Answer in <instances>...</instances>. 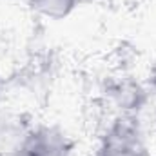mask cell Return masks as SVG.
I'll list each match as a JSON object with an SVG mask.
<instances>
[{
    "instance_id": "277c9868",
    "label": "cell",
    "mask_w": 156,
    "mask_h": 156,
    "mask_svg": "<svg viewBox=\"0 0 156 156\" xmlns=\"http://www.w3.org/2000/svg\"><path fill=\"white\" fill-rule=\"evenodd\" d=\"M142 98H144V91L138 85L131 83V82L120 83L115 89V100L123 109H134V107H138L140 102H142Z\"/></svg>"
},
{
    "instance_id": "6da1fadb",
    "label": "cell",
    "mask_w": 156,
    "mask_h": 156,
    "mask_svg": "<svg viewBox=\"0 0 156 156\" xmlns=\"http://www.w3.org/2000/svg\"><path fill=\"white\" fill-rule=\"evenodd\" d=\"M100 156H149V153L142 144L136 125L118 120L105 136Z\"/></svg>"
},
{
    "instance_id": "3957f363",
    "label": "cell",
    "mask_w": 156,
    "mask_h": 156,
    "mask_svg": "<svg viewBox=\"0 0 156 156\" xmlns=\"http://www.w3.org/2000/svg\"><path fill=\"white\" fill-rule=\"evenodd\" d=\"M75 4L76 0H33V7L40 15L55 18V20L67 16L73 11Z\"/></svg>"
},
{
    "instance_id": "5b68a950",
    "label": "cell",
    "mask_w": 156,
    "mask_h": 156,
    "mask_svg": "<svg viewBox=\"0 0 156 156\" xmlns=\"http://www.w3.org/2000/svg\"><path fill=\"white\" fill-rule=\"evenodd\" d=\"M4 156H26L24 153H22V149H18V151H11V153H7V154Z\"/></svg>"
},
{
    "instance_id": "7a4b0ae2",
    "label": "cell",
    "mask_w": 156,
    "mask_h": 156,
    "mask_svg": "<svg viewBox=\"0 0 156 156\" xmlns=\"http://www.w3.org/2000/svg\"><path fill=\"white\" fill-rule=\"evenodd\" d=\"M20 149L26 156H69L66 138L55 129H38L22 142Z\"/></svg>"
}]
</instances>
